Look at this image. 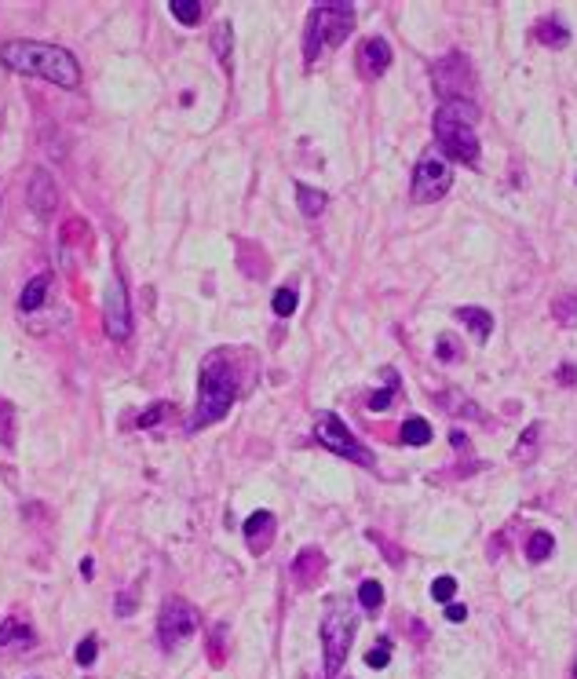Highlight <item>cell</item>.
I'll return each mask as SVG.
<instances>
[{"mask_svg": "<svg viewBox=\"0 0 577 679\" xmlns=\"http://www.w3.org/2000/svg\"><path fill=\"white\" fill-rule=\"evenodd\" d=\"M234 398H238V377H234L231 362L223 358V354L205 358L201 377H198V406H194L190 431L209 427V424H216L219 417H227V409L234 406Z\"/></svg>", "mask_w": 577, "mask_h": 679, "instance_id": "3", "label": "cell"}, {"mask_svg": "<svg viewBox=\"0 0 577 679\" xmlns=\"http://www.w3.org/2000/svg\"><path fill=\"white\" fill-rule=\"evenodd\" d=\"M431 77H435V88H438V96L446 103H464V77L471 81V70H468L464 55H446Z\"/></svg>", "mask_w": 577, "mask_h": 679, "instance_id": "10", "label": "cell"}, {"mask_svg": "<svg viewBox=\"0 0 577 679\" xmlns=\"http://www.w3.org/2000/svg\"><path fill=\"white\" fill-rule=\"evenodd\" d=\"M566 37H570V34H566V29H563L556 19H541V22H537V41H541V44H548V48H563V44H566Z\"/></svg>", "mask_w": 577, "mask_h": 679, "instance_id": "20", "label": "cell"}, {"mask_svg": "<svg viewBox=\"0 0 577 679\" xmlns=\"http://www.w3.org/2000/svg\"><path fill=\"white\" fill-rule=\"evenodd\" d=\"M450 187H453V165L446 161L438 150L424 153L421 165H416V172H413V201L431 205V201L446 198Z\"/></svg>", "mask_w": 577, "mask_h": 679, "instance_id": "7", "label": "cell"}, {"mask_svg": "<svg viewBox=\"0 0 577 679\" xmlns=\"http://www.w3.org/2000/svg\"><path fill=\"white\" fill-rule=\"evenodd\" d=\"M446 621H453V625L468 621V610H464L461 603H446Z\"/></svg>", "mask_w": 577, "mask_h": 679, "instance_id": "33", "label": "cell"}, {"mask_svg": "<svg viewBox=\"0 0 577 679\" xmlns=\"http://www.w3.org/2000/svg\"><path fill=\"white\" fill-rule=\"evenodd\" d=\"M453 592H457V581H453V577H438V581L431 584V599H435V603H450Z\"/></svg>", "mask_w": 577, "mask_h": 679, "instance_id": "28", "label": "cell"}, {"mask_svg": "<svg viewBox=\"0 0 577 679\" xmlns=\"http://www.w3.org/2000/svg\"><path fill=\"white\" fill-rule=\"evenodd\" d=\"M296 201H300V212L311 215V220H314V215H322L326 205H329V198L322 190H311L307 183H296Z\"/></svg>", "mask_w": 577, "mask_h": 679, "instance_id": "18", "label": "cell"}, {"mask_svg": "<svg viewBox=\"0 0 577 679\" xmlns=\"http://www.w3.org/2000/svg\"><path fill=\"white\" fill-rule=\"evenodd\" d=\"M34 632H29L26 621H4L0 625V646H11V643H29Z\"/></svg>", "mask_w": 577, "mask_h": 679, "instance_id": "24", "label": "cell"}, {"mask_svg": "<svg viewBox=\"0 0 577 679\" xmlns=\"http://www.w3.org/2000/svg\"><path fill=\"white\" fill-rule=\"evenodd\" d=\"M132 610H136V592L128 588V592L121 596V603H117V613H121V617H128V613H132Z\"/></svg>", "mask_w": 577, "mask_h": 679, "instance_id": "34", "label": "cell"}, {"mask_svg": "<svg viewBox=\"0 0 577 679\" xmlns=\"http://www.w3.org/2000/svg\"><path fill=\"white\" fill-rule=\"evenodd\" d=\"M314 439H318V446H326V449H333L336 456H343V460H355V464H373V456H369V449L351 435V427L336 417V413H329V409H322L314 417Z\"/></svg>", "mask_w": 577, "mask_h": 679, "instance_id": "5", "label": "cell"}, {"mask_svg": "<svg viewBox=\"0 0 577 679\" xmlns=\"http://www.w3.org/2000/svg\"><path fill=\"white\" fill-rule=\"evenodd\" d=\"M198 625H201L198 610L190 606L186 599L172 596V599L161 606V617H157V639H161V646H169V650H172L176 643H183V639L194 635Z\"/></svg>", "mask_w": 577, "mask_h": 679, "instance_id": "8", "label": "cell"}, {"mask_svg": "<svg viewBox=\"0 0 577 679\" xmlns=\"http://www.w3.org/2000/svg\"><path fill=\"white\" fill-rule=\"evenodd\" d=\"M355 628H358L355 613H351L347 606L333 603L329 613H326V621H322V646H326V672L329 675L340 672V665L347 658V646H351V639H355Z\"/></svg>", "mask_w": 577, "mask_h": 679, "instance_id": "6", "label": "cell"}, {"mask_svg": "<svg viewBox=\"0 0 577 679\" xmlns=\"http://www.w3.org/2000/svg\"><path fill=\"white\" fill-rule=\"evenodd\" d=\"M431 424L424 420V417H406V424H402V442L406 446H428L431 442Z\"/></svg>", "mask_w": 577, "mask_h": 679, "instance_id": "17", "label": "cell"}, {"mask_svg": "<svg viewBox=\"0 0 577 679\" xmlns=\"http://www.w3.org/2000/svg\"><path fill=\"white\" fill-rule=\"evenodd\" d=\"M388 661H391V639L383 635L380 643H373V650L366 654V665L369 668H388Z\"/></svg>", "mask_w": 577, "mask_h": 679, "instance_id": "26", "label": "cell"}, {"mask_svg": "<svg viewBox=\"0 0 577 679\" xmlns=\"http://www.w3.org/2000/svg\"><path fill=\"white\" fill-rule=\"evenodd\" d=\"M0 446L4 449L15 446V409L8 398H0Z\"/></svg>", "mask_w": 577, "mask_h": 679, "instance_id": "22", "label": "cell"}, {"mask_svg": "<svg viewBox=\"0 0 577 679\" xmlns=\"http://www.w3.org/2000/svg\"><path fill=\"white\" fill-rule=\"evenodd\" d=\"M0 58L4 66H11L15 73H29V77H41L51 81L59 88H77L81 84V66L77 58L59 48V44H41V41H8L0 48Z\"/></svg>", "mask_w": 577, "mask_h": 679, "instance_id": "1", "label": "cell"}, {"mask_svg": "<svg viewBox=\"0 0 577 679\" xmlns=\"http://www.w3.org/2000/svg\"><path fill=\"white\" fill-rule=\"evenodd\" d=\"M48 285H51L48 274H37L34 282H26V289H22V296H19L22 311H37V307L44 303V296H48Z\"/></svg>", "mask_w": 577, "mask_h": 679, "instance_id": "16", "label": "cell"}, {"mask_svg": "<svg viewBox=\"0 0 577 679\" xmlns=\"http://www.w3.org/2000/svg\"><path fill=\"white\" fill-rule=\"evenodd\" d=\"M457 318L475 332L478 344H486V340H490V332H493V315L490 311H483V307H457Z\"/></svg>", "mask_w": 577, "mask_h": 679, "instance_id": "15", "label": "cell"}, {"mask_svg": "<svg viewBox=\"0 0 577 679\" xmlns=\"http://www.w3.org/2000/svg\"><path fill=\"white\" fill-rule=\"evenodd\" d=\"M358 73L366 77V81H373V77H380L383 70L391 66V44L383 41V37H366L362 41V48H358Z\"/></svg>", "mask_w": 577, "mask_h": 679, "instance_id": "11", "label": "cell"}, {"mask_svg": "<svg viewBox=\"0 0 577 679\" xmlns=\"http://www.w3.org/2000/svg\"><path fill=\"white\" fill-rule=\"evenodd\" d=\"M358 603L366 613H376L383 606V584L380 581H362V588H358Z\"/></svg>", "mask_w": 577, "mask_h": 679, "instance_id": "21", "label": "cell"}, {"mask_svg": "<svg viewBox=\"0 0 577 679\" xmlns=\"http://www.w3.org/2000/svg\"><path fill=\"white\" fill-rule=\"evenodd\" d=\"M435 143L446 161L478 165V136H475V106L471 103H442L435 110Z\"/></svg>", "mask_w": 577, "mask_h": 679, "instance_id": "2", "label": "cell"}, {"mask_svg": "<svg viewBox=\"0 0 577 679\" xmlns=\"http://www.w3.org/2000/svg\"><path fill=\"white\" fill-rule=\"evenodd\" d=\"M95 650H99V643H95V635L81 639V643H77V654H74V658H77V665H84V668H88V665L95 661Z\"/></svg>", "mask_w": 577, "mask_h": 679, "instance_id": "31", "label": "cell"}, {"mask_svg": "<svg viewBox=\"0 0 577 679\" xmlns=\"http://www.w3.org/2000/svg\"><path fill=\"white\" fill-rule=\"evenodd\" d=\"M541 424H530L526 431H523V439H519V449H516V460H530L533 453H537V439H541Z\"/></svg>", "mask_w": 577, "mask_h": 679, "instance_id": "25", "label": "cell"}, {"mask_svg": "<svg viewBox=\"0 0 577 679\" xmlns=\"http://www.w3.org/2000/svg\"><path fill=\"white\" fill-rule=\"evenodd\" d=\"M216 51H219V58H227V26L216 29Z\"/></svg>", "mask_w": 577, "mask_h": 679, "instance_id": "35", "label": "cell"}, {"mask_svg": "<svg viewBox=\"0 0 577 679\" xmlns=\"http://www.w3.org/2000/svg\"><path fill=\"white\" fill-rule=\"evenodd\" d=\"M274 530H278V522L271 511H252L245 519V544L252 555H264L271 544H274Z\"/></svg>", "mask_w": 577, "mask_h": 679, "instance_id": "12", "label": "cell"}, {"mask_svg": "<svg viewBox=\"0 0 577 679\" xmlns=\"http://www.w3.org/2000/svg\"><path fill=\"white\" fill-rule=\"evenodd\" d=\"M103 322H106V332L114 340H128V332H132V307H128V292H124V277L121 274H114L110 285H106Z\"/></svg>", "mask_w": 577, "mask_h": 679, "instance_id": "9", "label": "cell"}, {"mask_svg": "<svg viewBox=\"0 0 577 679\" xmlns=\"http://www.w3.org/2000/svg\"><path fill=\"white\" fill-rule=\"evenodd\" d=\"M271 307H274V315H278V318H288V315L296 311V289H278Z\"/></svg>", "mask_w": 577, "mask_h": 679, "instance_id": "27", "label": "cell"}, {"mask_svg": "<svg viewBox=\"0 0 577 679\" xmlns=\"http://www.w3.org/2000/svg\"><path fill=\"white\" fill-rule=\"evenodd\" d=\"M169 8H172V15L183 26H198L205 19V4H201V0H169Z\"/></svg>", "mask_w": 577, "mask_h": 679, "instance_id": "19", "label": "cell"}, {"mask_svg": "<svg viewBox=\"0 0 577 679\" xmlns=\"http://www.w3.org/2000/svg\"><path fill=\"white\" fill-rule=\"evenodd\" d=\"M165 413H172V406H169V402H154V406L139 417V427H154V424H161V420H165Z\"/></svg>", "mask_w": 577, "mask_h": 679, "instance_id": "30", "label": "cell"}, {"mask_svg": "<svg viewBox=\"0 0 577 679\" xmlns=\"http://www.w3.org/2000/svg\"><path fill=\"white\" fill-rule=\"evenodd\" d=\"M552 548H556L552 534H533L530 544H526V559H530V563H544V559L552 555Z\"/></svg>", "mask_w": 577, "mask_h": 679, "instance_id": "23", "label": "cell"}, {"mask_svg": "<svg viewBox=\"0 0 577 679\" xmlns=\"http://www.w3.org/2000/svg\"><path fill=\"white\" fill-rule=\"evenodd\" d=\"M395 384H398V377L391 380V387H383V391H376V394H369V402H366V406H369L373 413H376V409H388V406L395 402Z\"/></svg>", "mask_w": 577, "mask_h": 679, "instance_id": "29", "label": "cell"}, {"mask_svg": "<svg viewBox=\"0 0 577 679\" xmlns=\"http://www.w3.org/2000/svg\"><path fill=\"white\" fill-rule=\"evenodd\" d=\"M435 354L442 358V362H457V344L450 336H438V344H435Z\"/></svg>", "mask_w": 577, "mask_h": 679, "instance_id": "32", "label": "cell"}, {"mask_svg": "<svg viewBox=\"0 0 577 679\" xmlns=\"http://www.w3.org/2000/svg\"><path fill=\"white\" fill-rule=\"evenodd\" d=\"M26 201H29V208H34L37 215L55 212L59 190H55V183H51L48 172H34V183H29V190H26Z\"/></svg>", "mask_w": 577, "mask_h": 679, "instance_id": "14", "label": "cell"}, {"mask_svg": "<svg viewBox=\"0 0 577 679\" xmlns=\"http://www.w3.org/2000/svg\"><path fill=\"white\" fill-rule=\"evenodd\" d=\"M355 26V8L340 4V0H326L314 4L311 19H307V37H303V58L307 66H314L326 51H333L336 44H343V37Z\"/></svg>", "mask_w": 577, "mask_h": 679, "instance_id": "4", "label": "cell"}, {"mask_svg": "<svg viewBox=\"0 0 577 679\" xmlns=\"http://www.w3.org/2000/svg\"><path fill=\"white\" fill-rule=\"evenodd\" d=\"M322 573H326V555L318 548H303L296 555V563H293V581L300 584V588H314Z\"/></svg>", "mask_w": 577, "mask_h": 679, "instance_id": "13", "label": "cell"}]
</instances>
